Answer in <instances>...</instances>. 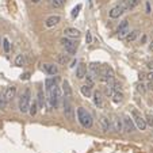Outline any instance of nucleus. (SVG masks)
Segmentation results:
<instances>
[{"label":"nucleus","instance_id":"18","mask_svg":"<svg viewBox=\"0 0 153 153\" xmlns=\"http://www.w3.org/2000/svg\"><path fill=\"white\" fill-rule=\"evenodd\" d=\"M80 92H81L83 96L89 98V96H92V87L88 86V84H84V86L80 87Z\"/></svg>","mask_w":153,"mask_h":153},{"label":"nucleus","instance_id":"19","mask_svg":"<svg viewBox=\"0 0 153 153\" xmlns=\"http://www.w3.org/2000/svg\"><path fill=\"white\" fill-rule=\"evenodd\" d=\"M56 61L58 62L60 65H65L69 62V56H68V54H64V53H60V54H57Z\"/></svg>","mask_w":153,"mask_h":153},{"label":"nucleus","instance_id":"32","mask_svg":"<svg viewBox=\"0 0 153 153\" xmlns=\"http://www.w3.org/2000/svg\"><path fill=\"white\" fill-rule=\"evenodd\" d=\"M145 122H146V125H149L150 127H153V115H148Z\"/></svg>","mask_w":153,"mask_h":153},{"label":"nucleus","instance_id":"12","mask_svg":"<svg viewBox=\"0 0 153 153\" xmlns=\"http://www.w3.org/2000/svg\"><path fill=\"white\" fill-rule=\"evenodd\" d=\"M64 34L65 37H68V38H79L80 37V31L77 29H75V27H67V29L64 30Z\"/></svg>","mask_w":153,"mask_h":153},{"label":"nucleus","instance_id":"28","mask_svg":"<svg viewBox=\"0 0 153 153\" xmlns=\"http://www.w3.org/2000/svg\"><path fill=\"white\" fill-rule=\"evenodd\" d=\"M15 65L16 67H23L24 65V56L23 54H18L16 58H15Z\"/></svg>","mask_w":153,"mask_h":153},{"label":"nucleus","instance_id":"3","mask_svg":"<svg viewBox=\"0 0 153 153\" xmlns=\"http://www.w3.org/2000/svg\"><path fill=\"white\" fill-rule=\"evenodd\" d=\"M60 44L62 45V47L65 49V52H67L68 54H71V56L76 54V52H77V44L72 38L64 37V38L60 39Z\"/></svg>","mask_w":153,"mask_h":153},{"label":"nucleus","instance_id":"25","mask_svg":"<svg viewBox=\"0 0 153 153\" xmlns=\"http://www.w3.org/2000/svg\"><path fill=\"white\" fill-rule=\"evenodd\" d=\"M7 103H8V100L6 99V96H4V91H3L1 94H0V110H6Z\"/></svg>","mask_w":153,"mask_h":153},{"label":"nucleus","instance_id":"13","mask_svg":"<svg viewBox=\"0 0 153 153\" xmlns=\"http://www.w3.org/2000/svg\"><path fill=\"white\" fill-rule=\"evenodd\" d=\"M126 11V10L123 8V7H121V6H115L114 8H111V11H110V18H112V19H117V18H119L123 12Z\"/></svg>","mask_w":153,"mask_h":153},{"label":"nucleus","instance_id":"11","mask_svg":"<svg viewBox=\"0 0 153 153\" xmlns=\"http://www.w3.org/2000/svg\"><path fill=\"white\" fill-rule=\"evenodd\" d=\"M42 69H44L47 75H50V76H54V75L58 73V67L54 64H44L42 65Z\"/></svg>","mask_w":153,"mask_h":153},{"label":"nucleus","instance_id":"20","mask_svg":"<svg viewBox=\"0 0 153 153\" xmlns=\"http://www.w3.org/2000/svg\"><path fill=\"white\" fill-rule=\"evenodd\" d=\"M89 73H91L92 76L98 77V75H99V64H98V62H91V64H89Z\"/></svg>","mask_w":153,"mask_h":153},{"label":"nucleus","instance_id":"4","mask_svg":"<svg viewBox=\"0 0 153 153\" xmlns=\"http://www.w3.org/2000/svg\"><path fill=\"white\" fill-rule=\"evenodd\" d=\"M132 114H133V121H134L135 127H138V129L141 130V132H142V130L146 129L148 125H146V122H145L144 118H142L141 115H140V112L137 111V110H133Z\"/></svg>","mask_w":153,"mask_h":153},{"label":"nucleus","instance_id":"36","mask_svg":"<svg viewBox=\"0 0 153 153\" xmlns=\"http://www.w3.org/2000/svg\"><path fill=\"white\" fill-rule=\"evenodd\" d=\"M148 68H149V69H153V61L148 62Z\"/></svg>","mask_w":153,"mask_h":153},{"label":"nucleus","instance_id":"38","mask_svg":"<svg viewBox=\"0 0 153 153\" xmlns=\"http://www.w3.org/2000/svg\"><path fill=\"white\" fill-rule=\"evenodd\" d=\"M31 1H33V3H34V4H37V3H39L41 0H31Z\"/></svg>","mask_w":153,"mask_h":153},{"label":"nucleus","instance_id":"21","mask_svg":"<svg viewBox=\"0 0 153 153\" xmlns=\"http://www.w3.org/2000/svg\"><path fill=\"white\" fill-rule=\"evenodd\" d=\"M138 35H140L138 30H133L132 33H129V34L126 35V41L127 42H133V41H135V39L138 38Z\"/></svg>","mask_w":153,"mask_h":153},{"label":"nucleus","instance_id":"24","mask_svg":"<svg viewBox=\"0 0 153 153\" xmlns=\"http://www.w3.org/2000/svg\"><path fill=\"white\" fill-rule=\"evenodd\" d=\"M37 104H38L39 109H44V106H45V95L42 89H38V103Z\"/></svg>","mask_w":153,"mask_h":153},{"label":"nucleus","instance_id":"29","mask_svg":"<svg viewBox=\"0 0 153 153\" xmlns=\"http://www.w3.org/2000/svg\"><path fill=\"white\" fill-rule=\"evenodd\" d=\"M3 49L6 53H10V52H11V44H10V41L7 38L3 39Z\"/></svg>","mask_w":153,"mask_h":153},{"label":"nucleus","instance_id":"10","mask_svg":"<svg viewBox=\"0 0 153 153\" xmlns=\"http://www.w3.org/2000/svg\"><path fill=\"white\" fill-rule=\"evenodd\" d=\"M62 94H64L65 99H71L72 95H73V92H72V87H71V84H69L68 80H64V81H62Z\"/></svg>","mask_w":153,"mask_h":153},{"label":"nucleus","instance_id":"30","mask_svg":"<svg viewBox=\"0 0 153 153\" xmlns=\"http://www.w3.org/2000/svg\"><path fill=\"white\" fill-rule=\"evenodd\" d=\"M64 4H65V0H52V6L54 8H61Z\"/></svg>","mask_w":153,"mask_h":153},{"label":"nucleus","instance_id":"5","mask_svg":"<svg viewBox=\"0 0 153 153\" xmlns=\"http://www.w3.org/2000/svg\"><path fill=\"white\" fill-rule=\"evenodd\" d=\"M64 115L69 121H72L75 118V110H73L72 103L69 102V99H64Z\"/></svg>","mask_w":153,"mask_h":153},{"label":"nucleus","instance_id":"9","mask_svg":"<svg viewBox=\"0 0 153 153\" xmlns=\"http://www.w3.org/2000/svg\"><path fill=\"white\" fill-rule=\"evenodd\" d=\"M100 127H102V132L103 133H107L111 130V119L106 115L100 117Z\"/></svg>","mask_w":153,"mask_h":153},{"label":"nucleus","instance_id":"27","mask_svg":"<svg viewBox=\"0 0 153 153\" xmlns=\"http://www.w3.org/2000/svg\"><path fill=\"white\" fill-rule=\"evenodd\" d=\"M138 4H140V0H129L127 7H126V11H132V10H134Z\"/></svg>","mask_w":153,"mask_h":153},{"label":"nucleus","instance_id":"31","mask_svg":"<svg viewBox=\"0 0 153 153\" xmlns=\"http://www.w3.org/2000/svg\"><path fill=\"white\" fill-rule=\"evenodd\" d=\"M81 7H83L81 4H77V6L75 7L73 10H72V16H73V18H76L77 15H79V11H80V10H81Z\"/></svg>","mask_w":153,"mask_h":153},{"label":"nucleus","instance_id":"16","mask_svg":"<svg viewBox=\"0 0 153 153\" xmlns=\"http://www.w3.org/2000/svg\"><path fill=\"white\" fill-rule=\"evenodd\" d=\"M92 96H94L95 106H98L99 109H102V107H103V95H102V92H100V91H95L94 94H92Z\"/></svg>","mask_w":153,"mask_h":153},{"label":"nucleus","instance_id":"1","mask_svg":"<svg viewBox=\"0 0 153 153\" xmlns=\"http://www.w3.org/2000/svg\"><path fill=\"white\" fill-rule=\"evenodd\" d=\"M77 119H79L80 125L86 129H91L92 125H94V119H92V115L87 111L86 109L79 107L77 109Z\"/></svg>","mask_w":153,"mask_h":153},{"label":"nucleus","instance_id":"14","mask_svg":"<svg viewBox=\"0 0 153 153\" xmlns=\"http://www.w3.org/2000/svg\"><path fill=\"white\" fill-rule=\"evenodd\" d=\"M4 96H6V99L8 100H12L15 96H16V87L15 86H10L7 87L6 89H4Z\"/></svg>","mask_w":153,"mask_h":153},{"label":"nucleus","instance_id":"23","mask_svg":"<svg viewBox=\"0 0 153 153\" xmlns=\"http://www.w3.org/2000/svg\"><path fill=\"white\" fill-rule=\"evenodd\" d=\"M56 84H57V83H56V79H52V77H50V79H46V80H45V87H46V91H47V92H49L50 89L53 88Z\"/></svg>","mask_w":153,"mask_h":153},{"label":"nucleus","instance_id":"17","mask_svg":"<svg viewBox=\"0 0 153 153\" xmlns=\"http://www.w3.org/2000/svg\"><path fill=\"white\" fill-rule=\"evenodd\" d=\"M60 21H61V18H60L58 15H53V16H50V18L46 19L45 26L46 27H53V26H56V24H58Z\"/></svg>","mask_w":153,"mask_h":153},{"label":"nucleus","instance_id":"33","mask_svg":"<svg viewBox=\"0 0 153 153\" xmlns=\"http://www.w3.org/2000/svg\"><path fill=\"white\" fill-rule=\"evenodd\" d=\"M86 41H87V44H92V34H91V31H87Z\"/></svg>","mask_w":153,"mask_h":153},{"label":"nucleus","instance_id":"34","mask_svg":"<svg viewBox=\"0 0 153 153\" xmlns=\"http://www.w3.org/2000/svg\"><path fill=\"white\" fill-rule=\"evenodd\" d=\"M137 89H138V91L141 92V94H144V92H145V86L141 83V84H138V86H137Z\"/></svg>","mask_w":153,"mask_h":153},{"label":"nucleus","instance_id":"8","mask_svg":"<svg viewBox=\"0 0 153 153\" xmlns=\"http://www.w3.org/2000/svg\"><path fill=\"white\" fill-rule=\"evenodd\" d=\"M118 37L119 38H125V37L129 34V22L127 21H122L118 26Z\"/></svg>","mask_w":153,"mask_h":153},{"label":"nucleus","instance_id":"15","mask_svg":"<svg viewBox=\"0 0 153 153\" xmlns=\"http://www.w3.org/2000/svg\"><path fill=\"white\" fill-rule=\"evenodd\" d=\"M86 75H87V67H86V64L84 62H80L79 65H77V68H76V76H77V79H84L86 77Z\"/></svg>","mask_w":153,"mask_h":153},{"label":"nucleus","instance_id":"2","mask_svg":"<svg viewBox=\"0 0 153 153\" xmlns=\"http://www.w3.org/2000/svg\"><path fill=\"white\" fill-rule=\"evenodd\" d=\"M30 103H31V92H30V89H24V92L21 95V98H19V103H18L19 111L29 112Z\"/></svg>","mask_w":153,"mask_h":153},{"label":"nucleus","instance_id":"6","mask_svg":"<svg viewBox=\"0 0 153 153\" xmlns=\"http://www.w3.org/2000/svg\"><path fill=\"white\" fill-rule=\"evenodd\" d=\"M122 122H123V130L126 133H133L135 130L134 121H133V118L130 117V115H125Z\"/></svg>","mask_w":153,"mask_h":153},{"label":"nucleus","instance_id":"22","mask_svg":"<svg viewBox=\"0 0 153 153\" xmlns=\"http://www.w3.org/2000/svg\"><path fill=\"white\" fill-rule=\"evenodd\" d=\"M122 100H123V94L122 92H119V91H115L114 94H112V102L114 103H121Z\"/></svg>","mask_w":153,"mask_h":153},{"label":"nucleus","instance_id":"40","mask_svg":"<svg viewBox=\"0 0 153 153\" xmlns=\"http://www.w3.org/2000/svg\"><path fill=\"white\" fill-rule=\"evenodd\" d=\"M0 42H1V39H0Z\"/></svg>","mask_w":153,"mask_h":153},{"label":"nucleus","instance_id":"39","mask_svg":"<svg viewBox=\"0 0 153 153\" xmlns=\"http://www.w3.org/2000/svg\"><path fill=\"white\" fill-rule=\"evenodd\" d=\"M149 49H150V50H153V42H152V44H150V46H149Z\"/></svg>","mask_w":153,"mask_h":153},{"label":"nucleus","instance_id":"7","mask_svg":"<svg viewBox=\"0 0 153 153\" xmlns=\"http://www.w3.org/2000/svg\"><path fill=\"white\" fill-rule=\"evenodd\" d=\"M111 130H114L115 133H122L123 132V122L119 117H114L111 119Z\"/></svg>","mask_w":153,"mask_h":153},{"label":"nucleus","instance_id":"37","mask_svg":"<svg viewBox=\"0 0 153 153\" xmlns=\"http://www.w3.org/2000/svg\"><path fill=\"white\" fill-rule=\"evenodd\" d=\"M148 79L152 81V80H153V73H149V75H148Z\"/></svg>","mask_w":153,"mask_h":153},{"label":"nucleus","instance_id":"35","mask_svg":"<svg viewBox=\"0 0 153 153\" xmlns=\"http://www.w3.org/2000/svg\"><path fill=\"white\" fill-rule=\"evenodd\" d=\"M146 12H148V14H150V3H149V1L146 3Z\"/></svg>","mask_w":153,"mask_h":153},{"label":"nucleus","instance_id":"26","mask_svg":"<svg viewBox=\"0 0 153 153\" xmlns=\"http://www.w3.org/2000/svg\"><path fill=\"white\" fill-rule=\"evenodd\" d=\"M37 111H38V104H37L35 102H33V103H30V107H29V114L31 115V117H34V115L37 114Z\"/></svg>","mask_w":153,"mask_h":153}]
</instances>
